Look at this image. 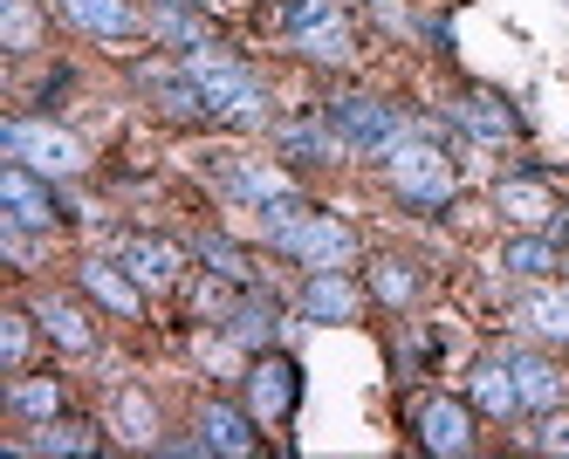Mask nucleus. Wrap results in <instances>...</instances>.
<instances>
[{
    "mask_svg": "<svg viewBox=\"0 0 569 459\" xmlns=\"http://www.w3.org/2000/svg\"><path fill=\"white\" fill-rule=\"evenodd\" d=\"M528 446H536V452H569V411H562V405L542 411V426L528 432Z\"/></svg>",
    "mask_w": 569,
    "mask_h": 459,
    "instance_id": "obj_32",
    "label": "nucleus"
},
{
    "mask_svg": "<svg viewBox=\"0 0 569 459\" xmlns=\"http://www.w3.org/2000/svg\"><path fill=\"white\" fill-rule=\"evenodd\" d=\"M419 446L426 452H473V411L467 405H453V398H432V405H419Z\"/></svg>",
    "mask_w": 569,
    "mask_h": 459,
    "instance_id": "obj_9",
    "label": "nucleus"
},
{
    "mask_svg": "<svg viewBox=\"0 0 569 459\" xmlns=\"http://www.w3.org/2000/svg\"><path fill=\"white\" fill-rule=\"evenodd\" d=\"M14 452H97V426L83 419H42V432H28V439H8Z\"/></svg>",
    "mask_w": 569,
    "mask_h": 459,
    "instance_id": "obj_17",
    "label": "nucleus"
},
{
    "mask_svg": "<svg viewBox=\"0 0 569 459\" xmlns=\"http://www.w3.org/2000/svg\"><path fill=\"white\" fill-rule=\"evenodd\" d=\"M0 144H8V158L34 164L42 179H69V172H83V144H76L69 131H56V123H34V117H8L0 123Z\"/></svg>",
    "mask_w": 569,
    "mask_h": 459,
    "instance_id": "obj_3",
    "label": "nucleus"
},
{
    "mask_svg": "<svg viewBox=\"0 0 569 459\" xmlns=\"http://www.w3.org/2000/svg\"><path fill=\"white\" fill-rule=\"evenodd\" d=\"M453 117L467 123L473 138H515L521 123H515V110L501 103V97H467V103H453Z\"/></svg>",
    "mask_w": 569,
    "mask_h": 459,
    "instance_id": "obj_23",
    "label": "nucleus"
},
{
    "mask_svg": "<svg viewBox=\"0 0 569 459\" xmlns=\"http://www.w3.org/2000/svg\"><path fill=\"white\" fill-rule=\"evenodd\" d=\"M501 268H515V275H528V281H542V275H556V268H562V247H556L549 233H521V240H508Z\"/></svg>",
    "mask_w": 569,
    "mask_h": 459,
    "instance_id": "obj_21",
    "label": "nucleus"
},
{
    "mask_svg": "<svg viewBox=\"0 0 569 459\" xmlns=\"http://www.w3.org/2000/svg\"><path fill=\"white\" fill-rule=\"evenodd\" d=\"M62 14L83 28V34H103V41H124L138 34V14H131V0H62Z\"/></svg>",
    "mask_w": 569,
    "mask_h": 459,
    "instance_id": "obj_15",
    "label": "nucleus"
},
{
    "mask_svg": "<svg viewBox=\"0 0 569 459\" xmlns=\"http://www.w3.org/2000/svg\"><path fill=\"white\" fill-rule=\"evenodd\" d=\"M296 398H302V370H296L289 357H261V363L248 370V405H254L261 426H281V419L296 411Z\"/></svg>",
    "mask_w": 569,
    "mask_h": 459,
    "instance_id": "obj_6",
    "label": "nucleus"
},
{
    "mask_svg": "<svg viewBox=\"0 0 569 459\" xmlns=\"http://www.w3.org/2000/svg\"><path fill=\"white\" fill-rule=\"evenodd\" d=\"M385 172H391V192L405 199V206H446L453 199V164H446L432 144H391L385 151Z\"/></svg>",
    "mask_w": 569,
    "mask_h": 459,
    "instance_id": "obj_4",
    "label": "nucleus"
},
{
    "mask_svg": "<svg viewBox=\"0 0 569 459\" xmlns=\"http://www.w3.org/2000/svg\"><path fill=\"white\" fill-rule=\"evenodd\" d=\"M473 405L487 411V419H508V411H521V385H515V363L508 357H487L473 370Z\"/></svg>",
    "mask_w": 569,
    "mask_h": 459,
    "instance_id": "obj_16",
    "label": "nucleus"
},
{
    "mask_svg": "<svg viewBox=\"0 0 569 459\" xmlns=\"http://www.w3.org/2000/svg\"><path fill=\"white\" fill-rule=\"evenodd\" d=\"M330 131L350 144V151H391L405 138V117L378 97H337L330 103Z\"/></svg>",
    "mask_w": 569,
    "mask_h": 459,
    "instance_id": "obj_5",
    "label": "nucleus"
},
{
    "mask_svg": "<svg viewBox=\"0 0 569 459\" xmlns=\"http://www.w3.org/2000/svg\"><path fill=\"white\" fill-rule=\"evenodd\" d=\"M199 446H207V452H233V459H248V452H261L254 426L240 419L233 405H207V411H199Z\"/></svg>",
    "mask_w": 569,
    "mask_h": 459,
    "instance_id": "obj_13",
    "label": "nucleus"
},
{
    "mask_svg": "<svg viewBox=\"0 0 569 459\" xmlns=\"http://www.w3.org/2000/svg\"><path fill=\"white\" fill-rule=\"evenodd\" d=\"M371 288H378V302H412L419 296V275L412 268H405V261H378V275H371Z\"/></svg>",
    "mask_w": 569,
    "mask_h": 459,
    "instance_id": "obj_27",
    "label": "nucleus"
},
{
    "mask_svg": "<svg viewBox=\"0 0 569 459\" xmlns=\"http://www.w3.org/2000/svg\"><path fill=\"white\" fill-rule=\"evenodd\" d=\"M28 322H34V316H0V363H8V370L28 363V343H34Z\"/></svg>",
    "mask_w": 569,
    "mask_h": 459,
    "instance_id": "obj_29",
    "label": "nucleus"
},
{
    "mask_svg": "<svg viewBox=\"0 0 569 459\" xmlns=\"http://www.w3.org/2000/svg\"><path fill=\"white\" fill-rule=\"evenodd\" d=\"M343 8L337 0H289V14H281V28L289 34H302V28H316V21H337Z\"/></svg>",
    "mask_w": 569,
    "mask_h": 459,
    "instance_id": "obj_31",
    "label": "nucleus"
},
{
    "mask_svg": "<svg viewBox=\"0 0 569 459\" xmlns=\"http://www.w3.org/2000/svg\"><path fill=\"white\" fill-rule=\"evenodd\" d=\"M166 8H179V0H166Z\"/></svg>",
    "mask_w": 569,
    "mask_h": 459,
    "instance_id": "obj_34",
    "label": "nucleus"
},
{
    "mask_svg": "<svg viewBox=\"0 0 569 459\" xmlns=\"http://www.w3.org/2000/svg\"><path fill=\"white\" fill-rule=\"evenodd\" d=\"M233 199H248V206H274V199H289V179L274 172V164H227V179H220Z\"/></svg>",
    "mask_w": 569,
    "mask_h": 459,
    "instance_id": "obj_20",
    "label": "nucleus"
},
{
    "mask_svg": "<svg viewBox=\"0 0 569 459\" xmlns=\"http://www.w3.org/2000/svg\"><path fill=\"white\" fill-rule=\"evenodd\" d=\"M186 76L199 82V97H207V110L213 117H233V123H254L261 117V82L240 69V62H227V56H213V49H192V62H186Z\"/></svg>",
    "mask_w": 569,
    "mask_h": 459,
    "instance_id": "obj_2",
    "label": "nucleus"
},
{
    "mask_svg": "<svg viewBox=\"0 0 569 459\" xmlns=\"http://www.w3.org/2000/svg\"><path fill=\"white\" fill-rule=\"evenodd\" d=\"M117 432L138 439V446L158 432V411H151V398H144V391H117Z\"/></svg>",
    "mask_w": 569,
    "mask_h": 459,
    "instance_id": "obj_26",
    "label": "nucleus"
},
{
    "mask_svg": "<svg viewBox=\"0 0 569 459\" xmlns=\"http://www.w3.org/2000/svg\"><path fill=\"white\" fill-rule=\"evenodd\" d=\"M289 41H296L309 62H350V28H343V14H337V21H316V28L289 34Z\"/></svg>",
    "mask_w": 569,
    "mask_h": 459,
    "instance_id": "obj_25",
    "label": "nucleus"
},
{
    "mask_svg": "<svg viewBox=\"0 0 569 459\" xmlns=\"http://www.w3.org/2000/svg\"><path fill=\"white\" fill-rule=\"evenodd\" d=\"M117 261L131 268V281H138V288H172V281L186 275V255H179L172 240H151V233L124 240V247H117Z\"/></svg>",
    "mask_w": 569,
    "mask_h": 459,
    "instance_id": "obj_10",
    "label": "nucleus"
},
{
    "mask_svg": "<svg viewBox=\"0 0 569 459\" xmlns=\"http://www.w3.org/2000/svg\"><path fill=\"white\" fill-rule=\"evenodd\" d=\"M34 322H42L49 329V337L62 343V350H76V357H83V350H97V329L83 322V309H76V302H42V309H34Z\"/></svg>",
    "mask_w": 569,
    "mask_h": 459,
    "instance_id": "obj_19",
    "label": "nucleus"
},
{
    "mask_svg": "<svg viewBox=\"0 0 569 459\" xmlns=\"http://www.w3.org/2000/svg\"><path fill=\"white\" fill-rule=\"evenodd\" d=\"M515 316H521L528 337H542V343H569V296H562V288H549V296H528Z\"/></svg>",
    "mask_w": 569,
    "mask_h": 459,
    "instance_id": "obj_18",
    "label": "nucleus"
},
{
    "mask_svg": "<svg viewBox=\"0 0 569 459\" xmlns=\"http://www.w3.org/2000/svg\"><path fill=\"white\" fill-rule=\"evenodd\" d=\"M261 227H268V240L281 255H296L302 268H350L357 261V233L343 220H330V213H309L296 192L261 206Z\"/></svg>",
    "mask_w": 569,
    "mask_h": 459,
    "instance_id": "obj_1",
    "label": "nucleus"
},
{
    "mask_svg": "<svg viewBox=\"0 0 569 459\" xmlns=\"http://www.w3.org/2000/svg\"><path fill=\"white\" fill-rule=\"evenodd\" d=\"M302 316H309V322H357V316H363L357 281H350L343 268H316L309 288H302Z\"/></svg>",
    "mask_w": 569,
    "mask_h": 459,
    "instance_id": "obj_8",
    "label": "nucleus"
},
{
    "mask_svg": "<svg viewBox=\"0 0 569 459\" xmlns=\"http://www.w3.org/2000/svg\"><path fill=\"white\" fill-rule=\"evenodd\" d=\"M233 337H240V343H254V350L274 343V316H268V309H240V316H233Z\"/></svg>",
    "mask_w": 569,
    "mask_h": 459,
    "instance_id": "obj_33",
    "label": "nucleus"
},
{
    "mask_svg": "<svg viewBox=\"0 0 569 459\" xmlns=\"http://www.w3.org/2000/svg\"><path fill=\"white\" fill-rule=\"evenodd\" d=\"M495 206H501L515 227H528V233H549L556 227V192L536 186V179H501L495 186Z\"/></svg>",
    "mask_w": 569,
    "mask_h": 459,
    "instance_id": "obj_11",
    "label": "nucleus"
},
{
    "mask_svg": "<svg viewBox=\"0 0 569 459\" xmlns=\"http://www.w3.org/2000/svg\"><path fill=\"white\" fill-rule=\"evenodd\" d=\"M8 411H14V419H56V411H62V385L56 378H21V385H8Z\"/></svg>",
    "mask_w": 569,
    "mask_h": 459,
    "instance_id": "obj_24",
    "label": "nucleus"
},
{
    "mask_svg": "<svg viewBox=\"0 0 569 459\" xmlns=\"http://www.w3.org/2000/svg\"><path fill=\"white\" fill-rule=\"evenodd\" d=\"M0 199H8V220H14V227H56V220H62L56 192L34 179V164H21V158L0 172Z\"/></svg>",
    "mask_w": 569,
    "mask_h": 459,
    "instance_id": "obj_7",
    "label": "nucleus"
},
{
    "mask_svg": "<svg viewBox=\"0 0 569 459\" xmlns=\"http://www.w3.org/2000/svg\"><path fill=\"white\" fill-rule=\"evenodd\" d=\"M83 288H90V296H97L110 316H124V322L144 316V296H138V281H131L124 261H117V268H110V261H90V268H83Z\"/></svg>",
    "mask_w": 569,
    "mask_h": 459,
    "instance_id": "obj_12",
    "label": "nucleus"
},
{
    "mask_svg": "<svg viewBox=\"0 0 569 459\" xmlns=\"http://www.w3.org/2000/svg\"><path fill=\"white\" fill-rule=\"evenodd\" d=\"M330 138H337V131H316V123H289V131H281V151H296V158H330Z\"/></svg>",
    "mask_w": 569,
    "mask_h": 459,
    "instance_id": "obj_30",
    "label": "nucleus"
},
{
    "mask_svg": "<svg viewBox=\"0 0 569 459\" xmlns=\"http://www.w3.org/2000/svg\"><path fill=\"white\" fill-rule=\"evenodd\" d=\"M199 261H207L220 281H248V255H240L233 240H199Z\"/></svg>",
    "mask_w": 569,
    "mask_h": 459,
    "instance_id": "obj_28",
    "label": "nucleus"
},
{
    "mask_svg": "<svg viewBox=\"0 0 569 459\" xmlns=\"http://www.w3.org/2000/svg\"><path fill=\"white\" fill-rule=\"evenodd\" d=\"M0 49L8 56L42 49V14H34V0H0Z\"/></svg>",
    "mask_w": 569,
    "mask_h": 459,
    "instance_id": "obj_22",
    "label": "nucleus"
},
{
    "mask_svg": "<svg viewBox=\"0 0 569 459\" xmlns=\"http://www.w3.org/2000/svg\"><path fill=\"white\" fill-rule=\"evenodd\" d=\"M515 363V385H521V411H556L569 398V378L549 357H508Z\"/></svg>",
    "mask_w": 569,
    "mask_h": 459,
    "instance_id": "obj_14",
    "label": "nucleus"
}]
</instances>
